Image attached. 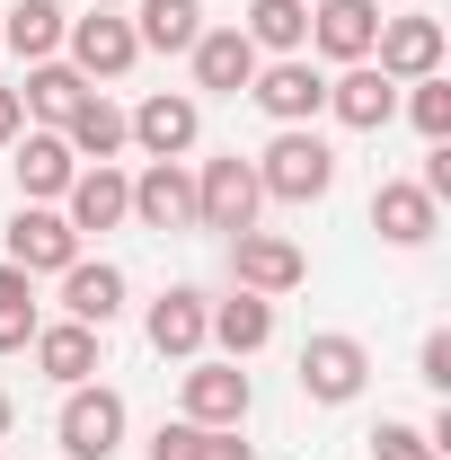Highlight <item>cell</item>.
<instances>
[{"label": "cell", "mask_w": 451, "mask_h": 460, "mask_svg": "<svg viewBox=\"0 0 451 460\" xmlns=\"http://www.w3.org/2000/svg\"><path fill=\"white\" fill-rule=\"evenodd\" d=\"M248 169H257V186H266L275 204H319V195L337 186V151H328L310 124H275V142H266Z\"/></svg>", "instance_id": "obj_1"}, {"label": "cell", "mask_w": 451, "mask_h": 460, "mask_svg": "<svg viewBox=\"0 0 451 460\" xmlns=\"http://www.w3.org/2000/svg\"><path fill=\"white\" fill-rule=\"evenodd\" d=\"M54 443H62L71 460H115V452H124V390H107V381H80V390H62Z\"/></svg>", "instance_id": "obj_2"}, {"label": "cell", "mask_w": 451, "mask_h": 460, "mask_svg": "<svg viewBox=\"0 0 451 460\" xmlns=\"http://www.w3.org/2000/svg\"><path fill=\"white\" fill-rule=\"evenodd\" d=\"M257 204H266V186H257V169L239 160V151H222V160H204V177H195V230H257Z\"/></svg>", "instance_id": "obj_3"}, {"label": "cell", "mask_w": 451, "mask_h": 460, "mask_svg": "<svg viewBox=\"0 0 451 460\" xmlns=\"http://www.w3.org/2000/svg\"><path fill=\"white\" fill-rule=\"evenodd\" d=\"M363 381H372V354H363V337L328 328V337L301 345V399H310V407H345V399H363Z\"/></svg>", "instance_id": "obj_4"}, {"label": "cell", "mask_w": 451, "mask_h": 460, "mask_svg": "<svg viewBox=\"0 0 451 460\" xmlns=\"http://www.w3.org/2000/svg\"><path fill=\"white\" fill-rule=\"evenodd\" d=\"M230 275H239V292L283 301V292L310 284V257H301V239H283V230H239V239H230Z\"/></svg>", "instance_id": "obj_5"}, {"label": "cell", "mask_w": 451, "mask_h": 460, "mask_svg": "<svg viewBox=\"0 0 451 460\" xmlns=\"http://www.w3.org/2000/svg\"><path fill=\"white\" fill-rule=\"evenodd\" d=\"M62 45H71V71L98 89V80H124L133 62H142V36H133V18H115V9H89V18H71L62 27Z\"/></svg>", "instance_id": "obj_6"}, {"label": "cell", "mask_w": 451, "mask_h": 460, "mask_svg": "<svg viewBox=\"0 0 451 460\" xmlns=\"http://www.w3.org/2000/svg\"><path fill=\"white\" fill-rule=\"evenodd\" d=\"M443 54H451V36H443V18H425V9L381 18V36H372V71H390L398 89H407V80H434Z\"/></svg>", "instance_id": "obj_7"}, {"label": "cell", "mask_w": 451, "mask_h": 460, "mask_svg": "<svg viewBox=\"0 0 451 460\" xmlns=\"http://www.w3.org/2000/svg\"><path fill=\"white\" fill-rule=\"evenodd\" d=\"M71 257H80V230L62 222V204H18V213H9V266L62 275Z\"/></svg>", "instance_id": "obj_8"}, {"label": "cell", "mask_w": 451, "mask_h": 460, "mask_svg": "<svg viewBox=\"0 0 451 460\" xmlns=\"http://www.w3.org/2000/svg\"><path fill=\"white\" fill-rule=\"evenodd\" d=\"M62 222L80 230V239H89V230L133 222V177L115 169V160H89V169H80L71 186H62Z\"/></svg>", "instance_id": "obj_9"}, {"label": "cell", "mask_w": 451, "mask_h": 460, "mask_svg": "<svg viewBox=\"0 0 451 460\" xmlns=\"http://www.w3.org/2000/svg\"><path fill=\"white\" fill-rule=\"evenodd\" d=\"M248 98L275 115V124H310V115H328V80H319L301 54H283V62H257Z\"/></svg>", "instance_id": "obj_10"}, {"label": "cell", "mask_w": 451, "mask_h": 460, "mask_svg": "<svg viewBox=\"0 0 451 460\" xmlns=\"http://www.w3.org/2000/svg\"><path fill=\"white\" fill-rule=\"evenodd\" d=\"M124 133H133L151 160H186V151H195V133H204V107H195L186 89H160V98H142V107L124 115Z\"/></svg>", "instance_id": "obj_11"}, {"label": "cell", "mask_w": 451, "mask_h": 460, "mask_svg": "<svg viewBox=\"0 0 451 460\" xmlns=\"http://www.w3.org/2000/svg\"><path fill=\"white\" fill-rule=\"evenodd\" d=\"M372 230H381L390 248H425V239L443 230V204H434L416 177H381V186H372Z\"/></svg>", "instance_id": "obj_12"}, {"label": "cell", "mask_w": 451, "mask_h": 460, "mask_svg": "<svg viewBox=\"0 0 451 460\" xmlns=\"http://www.w3.org/2000/svg\"><path fill=\"white\" fill-rule=\"evenodd\" d=\"M204 328H213V301H204L195 284H169L160 301H151V319H142L151 354H177V363H195V354H204Z\"/></svg>", "instance_id": "obj_13"}, {"label": "cell", "mask_w": 451, "mask_h": 460, "mask_svg": "<svg viewBox=\"0 0 451 460\" xmlns=\"http://www.w3.org/2000/svg\"><path fill=\"white\" fill-rule=\"evenodd\" d=\"M328 115H337L345 133H381V124L398 115V80L372 71V62H345L337 80H328Z\"/></svg>", "instance_id": "obj_14"}, {"label": "cell", "mask_w": 451, "mask_h": 460, "mask_svg": "<svg viewBox=\"0 0 451 460\" xmlns=\"http://www.w3.org/2000/svg\"><path fill=\"white\" fill-rule=\"evenodd\" d=\"M9 151H18L9 169H18V195H27V204H54L62 186L80 177V160H71V142H62L54 124H27V133H18Z\"/></svg>", "instance_id": "obj_15"}, {"label": "cell", "mask_w": 451, "mask_h": 460, "mask_svg": "<svg viewBox=\"0 0 451 460\" xmlns=\"http://www.w3.org/2000/svg\"><path fill=\"white\" fill-rule=\"evenodd\" d=\"M62 319H80V328H98L107 337L115 319H124V266H89V257H71L62 266Z\"/></svg>", "instance_id": "obj_16"}, {"label": "cell", "mask_w": 451, "mask_h": 460, "mask_svg": "<svg viewBox=\"0 0 451 460\" xmlns=\"http://www.w3.org/2000/svg\"><path fill=\"white\" fill-rule=\"evenodd\" d=\"M177 399H186V425H248V399L257 390H248V372L222 354V363H195Z\"/></svg>", "instance_id": "obj_17"}, {"label": "cell", "mask_w": 451, "mask_h": 460, "mask_svg": "<svg viewBox=\"0 0 451 460\" xmlns=\"http://www.w3.org/2000/svg\"><path fill=\"white\" fill-rule=\"evenodd\" d=\"M372 36H381V0H319L310 9V45L328 62H372Z\"/></svg>", "instance_id": "obj_18"}, {"label": "cell", "mask_w": 451, "mask_h": 460, "mask_svg": "<svg viewBox=\"0 0 451 460\" xmlns=\"http://www.w3.org/2000/svg\"><path fill=\"white\" fill-rule=\"evenodd\" d=\"M27 354H36V372H45V381H62V390H80L89 372H107V354H98V328H80V319H54V328H36V337H27Z\"/></svg>", "instance_id": "obj_19"}, {"label": "cell", "mask_w": 451, "mask_h": 460, "mask_svg": "<svg viewBox=\"0 0 451 460\" xmlns=\"http://www.w3.org/2000/svg\"><path fill=\"white\" fill-rule=\"evenodd\" d=\"M186 54H195V89H213V98H239V89L257 80V62H266L239 27H204Z\"/></svg>", "instance_id": "obj_20"}, {"label": "cell", "mask_w": 451, "mask_h": 460, "mask_svg": "<svg viewBox=\"0 0 451 460\" xmlns=\"http://www.w3.org/2000/svg\"><path fill=\"white\" fill-rule=\"evenodd\" d=\"M133 222L142 230H195V177L177 160H151L133 177Z\"/></svg>", "instance_id": "obj_21"}, {"label": "cell", "mask_w": 451, "mask_h": 460, "mask_svg": "<svg viewBox=\"0 0 451 460\" xmlns=\"http://www.w3.org/2000/svg\"><path fill=\"white\" fill-rule=\"evenodd\" d=\"M204 345H222L230 363L266 354V345H275V301H266V292H230V301H213V328H204Z\"/></svg>", "instance_id": "obj_22"}, {"label": "cell", "mask_w": 451, "mask_h": 460, "mask_svg": "<svg viewBox=\"0 0 451 460\" xmlns=\"http://www.w3.org/2000/svg\"><path fill=\"white\" fill-rule=\"evenodd\" d=\"M54 133H62V142H71V160H115V151H124V142H133V133H124V107H107V98H98V89H89V98H80V107L62 115Z\"/></svg>", "instance_id": "obj_23"}, {"label": "cell", "mask_w": 451, "mask_h": 460, "mask_svg": "<svg viewBox=\"0 0 451 460\" xmlns=\"http://www.w3.org/2000/svg\"><path fill=\"white\" fill-rule=\"evenodd\" d=\"M62 0H18V9H0V45L9 54H27V62H54L62 54Z\"/></svg>", "instance_id": "obj_24"}, {"label": "cell", "mask_w": 451, "mask_h": 460, "mask_svg": "<svg viewBox=\"0 0 451 460\" xmlns=\"http://www.w3.org/2000/svg\"><path fill=\"white\" fill-rule=\"evenodd\" d=\"M133 36L151 54H186L204 36V0H133Z\"/></svg>", "instance_id": "obj_25"}, {"label": "cell", "mask_w": 451, "mask_h": 460, "mask_svg": "<svg viewBox=\"0 0 451 460\" xmlns=\"http://www.w3.org/2000/svg\"><path fill=\"white\" fill-rule=\"evenodd\" d=\"M257 54H301L310 45V0H248V27H239Z\"/></svg>", "instance_id": "obj_26"}, {"label": "cell", "mask_w": 451, "mask_h": 460, "mask_svg": "<svg viewBox=\"0 0 451 460\" xmlns=\"http://www.w3.org/2000/svg\"><path fill=\"white\" fill-rule=\"evenodd\" d=\"M80 98H89V80H80L71 62H27V89H18V107L36 115V124H62Z\"/></svg>", "instance_id": "obj_27"}, {"label": "cell", "mask_w": 451, "mask_h": 460, "mask_svg": "<svg viewBox=\"0 0 451 460\" xmlns=\"http://www.w3.org/2000/svg\"><path fill=\"white\" fill-rule=\"evenodd\" d=\"M36 328H45V319H36V275L0 257V354H27Z\"/></svg>", "instance_id": "obj_28"}, {"label": "cell", "mask_w": 451, "mask_h": 460, "mask_svg": "<svg viewBox=\"0 0 451 460\" xmlns=\"http://www.w3.org/2000/svg\"><path fill=\"white\" fill-rule=\"evenodd\" d=\"M407 115H416V133L425 142H451V80H407Z\"/></svg>", "instance_id": "obj_29"}, {"label": "cell", "mask_w": 451, "mask_h": 460, "mask_svg": "<svg viewBox=\"0 0 451 460\" xmlns=\"http://www.w3.org/2000/svg\"><path fill=\"white\" fill-rule=\"evenodd\" d=\"M434 443H425V425H398V416H381L372 425V460H425Z\"/></svg>", "instance_id": "obj_30"}, {"label": "cell", "mask_w": 451, "mask_h": 460, "mask_svg": "<svg viewBox=\"0 0 451 460\" xmlns=\"http://www.w3.org/2000/svg\"><path fill=\"white\" fill-rule=\"evenodd\" d=\"M416 381H425L434 399H451V328H434V337H425V354H416Z\"/></svg>", "instance_id": "obj_31"}, {"label": "cell", "mask_w": 451, "mask_h": 460, "mask_svg": "<svg viewBox=\"0 0 451 460\" xmlns=\"http://www.w3.org/2000/svg\"><path fill=\"white\" fill-rule=\"evenodd\" d=\"M186 460H257V452L239 443V425H195V452Z\"/></svg>", "instance_id": "obj_32"}, {"label": "cell", "mask_w": 451, "mask_h": 460, "mask_svg": "<svg viewBox=\"0 0 451 460\" xmlns=\"http://www.w3.org/2000/svg\"><path fill=\"white\" fill-rule=\"evenodd\" d=\"M195 452V425H186V416H177V425H160V434H151V460H186Z\"/></svg>", "instance_id": "obj_33"}, {"label": "cell", "mask_w": 451, "mask_h": 460, "mask_svg": "<svg viewBox=\"0 0 451 460\" xmlns=\"http://www.w3.org/2000/svg\"><path fill=\"white\" fill-rule=\"evenodd\" d=\"M27 133V107H18V89H0V142H18Z\"/></svg>", "instance_id": "obj_34"}, {"label": "cell", "mask_w": 451, "mask_h": 460, "mask_svg": "<svg viewBox=\"0 0 451 460\" xmlns=\"http://www.w3.org/2000/svg\"><path fill=\"white\" fill-rule=\"evenodd\" d=\"M9 425H18V407H9V390H0V434H9Z\"/></svg>", "instance_id": "obj_35"}, {"label": "cell", "mask_w": 451, "mask_h": 460, "mask_svg": "<svg viewBox=\"0 0 451 460\" xmlns=\"http://www.w3.org/2000/svg\"><path fill=\"white\" fill-rule=\"evenodd\" d=\"M89 9H133V0H89Z\"/></svg>", "instance_id": "obj_36"}, {"label": "cell", "mask_w": 451, "mask_h": 460, "mask_svg": "<svg viewBox=\"0 0 451 460\" xmlns=\"http://www.w3.org/2000/svg\"><path fill=\"white\" fill-rule=\"evenodd\" d=\"M425 460H443V452H425Z\"/></svg>", "instance_id": "obj_37"}]
</instances>
